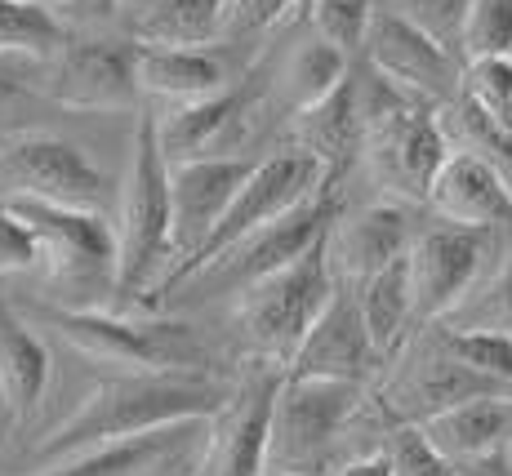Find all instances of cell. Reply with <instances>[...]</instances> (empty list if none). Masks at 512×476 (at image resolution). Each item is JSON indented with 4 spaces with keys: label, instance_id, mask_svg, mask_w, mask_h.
Listing matches in <instances>:
<instances>
[{
    "label": "cell",
    "instance_id": "cell-6",
    "mask_svg": "<svg viewBox=\"0 0 512 476\" xmlns=\"http://www.w3.org/2000/svg\"><path fill=\"white\" fill-rule=\"evenodd\" d=\"M366 405V383L281 374L268 432V472H321L334 441Z\"/></svg>",
    "mask_w": 512,
    "mask_h": 476
},
{
    "label": "cell",
    "instance_id": "cell-3",
    "mask_svg": "<svg viewBox=\"0 0 512 476\" xmlns=\"http://www.w3.org/2000/svg\"><path fill=\"white\" fill-rule=\"evenodd\" d=\"M174 263V201H170V156L156 134V116L139 112L130 138V165L121 178V210H116V285L112 299L139 303L161 285Z\"/></svg>",
    "mask_w": 512,
    "mask_h": 476
},
{
    "label": "cell",
    "instance_id": "cell-12",
    "mask_svg": "<svg viewBox=\"0 0 512 476\" xmlns=\"http://www.w3.org/2000/svg\"><path fill=\"white\" fill-rule=\"evenodd\" d=\"M490 236L495 232H486V227H459L446 223V218H441V227H428L423 236H415L410 281H415L419 321H446L464 307L481 267H486Z\"/></svg>",
    "mask_w": 512,
    "mask_h": 476
},
{
    "label": "cell",
    "instance_id": "cell-21",
    "mask_svg": "<svg viewBox=\"0 0 512 476\" xmlns=\"http://www.w3.org/2000/svg\"><path fill=\"white\" fill-rule=\"evenodd\" d=\"M428 205L437 218L459 227H486V232H499V227L512 223V187L508 178L495 170L490 161L472 152H450L446 165L432 178Z\"/></svg>",
    "mask_w": 512,
    "mask_h": 476
},
{
    "label": "cell",
    "instance_id": "cell-27",
    "mask_svg": "<svg viewBox=\"0 0 512 476\" xmlns=\"http://www.w3.org/2000/svg\"><path fill=\"white\" fill-rule=\"evenodd\" d=\"M236 18V0H147L134 36L152 45H214Z\"/></svg>",
    "mask_w": 512,
    "mask_h": 476
},
{
    "label": "cell",
    "instance_id": "cell-11",
    "mask_svg": "<svg viewBox=\"0 0 512 476\" xmlns=\"http://www.w3.org/2000/svg\"><path fill=\"white\" fill-rule=\"evenodd\" d=\"M0 187H5V196H36V201L103 210V196L112 183L67 138L14 130L5 134V147H0Z\"/></svg>",
    "mask_w": 512,
    "mask_h": 476
},
{
    "label": "cell",
    "instance_id": "cell-42",
    "mask_svg": "<svg viewBox=\"0 0 512 476\" xmlns=\"http://www.w3.org/2000/svg\"><path fill=\"white\" fill-rule=\"evenodd\" d=\"M459 476H512V450H504V454H490V459L459 463Z\"/></svg>",
    "mask_w": 512,
    "mask_h": 476
},
{
    "label": "cell",
    "instance_id": "cell-18",
    "mask_svg": "<svg viewBox=\"0 0 512 476\" xmlns=\"http://www.w3.org/2000/svg\"><path fill=\"white\" fill-rule=\"evenodd\" d=\"M281 365L263 361L250 383H241L232 405L214 419L210 441V476H263L268 472V432H272V405L281 388Z\"/></svg>",
    "mask_w": 512,
    "mask_h": 476
},
{
    "label": "cell",
    "instance_id": "cell-43",
    "mask_svg": "<svg viewBox=\"0 0 512 476\" xmlns=\"http://www.w3.org/2000/svg\"><path fill=\"white\" fill-rule=\"evenodd\" d=\"M81 14H90V18H107L116 9V0H72Z\"/></svg>",
    "mask_w": 512,
    "mask_h": 476
},
{
    "label": "cell",
    "instance_id": "cell-23",
    "mask_svg": "<svg viewBox=\"0 0 512 476\" xmlns=\"http://www.w3.org/2000/svg\"><path fill=\"white\" fill-rule=\"evenodd\" d=\"M419 428L455 463L504 454V450H512V392L472 396V401L455 405V410H441V414H432V419H423Z\"/></svg>",
    "mask_w": 512,
    "mask_h": 476
},
{
    "label": "cell",
    "instance_id": "cell-7",
    "mask_svg": "<svg viewBox=\"0 0 512 476\" xmlns=\"http://www.w3.org/2000/svg\"><path fill=\"white\" fill-rule=\"evenodd\" d=\"M334 290H339V276L330 267V236L317 241L290 267L250 285L241 294V325L250 330L263 361L285 370L294 361V352H299V343L308 339V330L317 325V316L334 299Z\"/></svg>",
    "mask_w": 512,
    "mask_h": 476
},
{
    "label": "cell",
    "instance_id": "cell-34",
    "mask_svg": "<svg viewBox=\"0 0 512 476\" xmlns=\"http://www.w3.org/2000/svg\"><path fill=\"white\" fill-rule=\"evenodd\" d=\"M464 94L490 116L512 125V54L468 58L464 63Z\"/></svg>",
    "mask_w": 512,
    "mask_h": 476
},
{
    "label": "cell",
    "instance_id": "cell-17",
    "mask_svg": "<svg viewBox=\"0 0 512 476\" xmlns=\"http://www.w3.org/2000/svg\"><path fill=\"white\" fill-rule=\"evenodd\" d=\"M250 170H254V161H245V156H196V161L170 165V201H174V263H170V272L183 267L205 245V236L219 227L223 210L232 205L236 187L245 183Z\"/></svg>",
    "mask_w": 512,
    "mask_h": 476
},
{
    "label": "cell",
    "instance_id": "cell-24",
    "mask_svg": "<svg viewBox=\"0 0 512 476\" xmlns=\"http://www.w3.org/2000/svg\"><path fill=\"white\" fill-rule=\"evenodd\" d=\"M134 63H139V85L152 98H170V103H187V98L219 94L232 85L228 58L214 54L210 45H134Z\"/></svg>",
    "mask_w": 512,
    "mask_h": 476
},
{
    "label": "cell",
    "instance_id": "cell-33",
    "mask_svg": "<svg viewBox=\"0 0 512 476\" xmlns=\"http://www.w3.org/2000/svg\"><path fill=\"white\" fill-rule=\"evenodd\" d=\"M490 54H512V0H472L459 58H490Z\"/></svg>",
    "mask_w": 512,
    "mask_h": 476
},
{
    "label": "cell",
    "instance_id": "cell-28",
    "mask_svg": "<svg viewBox=\"0 0 512 476\" xmlns=\"http://www.w3.org/2000/svg\"><path fill=\"white\" fill-rule=\"evenodd\" d=\"M441 125H446L450 147L490 161L512 187V125L508 121H499V116H490L486 107L472 103L468 94H459L455 103L441 107Z\"/></svg>",
    "mask_w": 512,
    "mask_h": 476
},
{
    "label": "cell",
    "instance_id": "cell-46",
    "mask_svg": "<svg viewBox=\"0 0 512 476\" xmlns=\"http://www.w3.org/2000/svg\"><path fill=\"white\" fill-rule=\"evenodd\" d=\"M45 5H49V0H45ZM67 5H72V0H67Z\"/></svg>",
    "mask_w": 512,
    "mask_h": 476
},
{
    "label": "cell",
    "instance_id": "cell-36",
    "mask_svg": "<svg viewBox=\"0 0 512 476\" xmlns=\"http://www.w3.org/2000/svg\"><path fill=\"white\" fill-rule=\"evenodd\" d=\"M383 5L397 9L401 18H410V23H415L419 32H428L437 45H446L459 54L472 0H383Z\"/></svg>",
    "mask_w": 512,
    "mask_h": 476
},
{
    "label": "cell",
    "instance_id": "cell-9",
    "mask_svg": "<svg viewBox=\"0 0 512 476\" xmlns=\"http://www.w3.org/2000/svg\"><path fill=\"white\" fill-rule=\"evenodd\" d=\"M27 81L63 112H130L143 94L134 45L107 36H67L54 54L27 58Z\"/></svg>",
    "mask_w": 512,
    "mask_h": 476
},
{
    "label": "cell",
    "instance_id": "cell-37",
    "mask_svg": "<svg viewBox=\"0 0 512 476\" xmlns=\"http://www.w3.org/2000/svg\"><path fill=\"white\" fill-rule=\"evenodd\" d=\"M459 330H472V325H481V330H508L512 334V254L504 259V267H499L495 276L486 281V290L477 294L468 307H459Z\"/></svg>",
    "mask_w": 512,
    "mask_h": 476
},
{
    "label": "cell",
    "instance_id": "cell-20",
    "mask_svg": "<svg viewBox=\"0 0 512 476\" xmlns=\"http://www.w3.org/2000/svg\"><path fill=\"white\" fill-rule=\"evenodd\" d=\"M415 236L410 214L397 201H374L361 210H343L330 227V267L343 285H361L388 263L406 259Z\"/></svg>",
    "mask_w": 512,
    "mask_h": 476
},
{
    "label": "cell",
    "instance_id": "cell-44",
    "mask_svg": "<svg viewBox=\"0 0 512 476\" xmlns=\"http://www.w3.org/2000/svg\"><path fill=\"white\" fill-rule=\"evenodd\" d=\"M263 476H317V472H263Z\"/></svg>",
    "mask_w": 512,
    "mask_h": 476
},
{
    "label": "cell",
    "instance_id": "cell-4",
    "mask_svg": "<svg viewBox=\"0 0 512 476\" xmlns=\"http://www.w3.org/2000/svg\"><path fill=\"white\" fill-rule=\"evenodd\" d=\"M18 312L49 330L54 339L76 347L98 365H121L130 374L152 370H183L210 374V352L196 343L192 325L183 321H130L121 312H98V307H58V303H18Z\"/></svg>",
    "mask_w": 512,
    "mask_h": 476
},
{
    "label": "cell",
    "instance_id": "cell-32",
    "mask_svg": "<svg viewBox=\"0 0 512 476\" xmlns=\"http://www.w3.org/2000/svg\"><path fill=\"white\" fill-rule=\"evenodd\" d=\"M441 343H446L459 361H468L472 370L490 374V379L512 388V334L508 330H481V325L459 330V325H450V330H441Z\"/></svg>",
    "mask_w": 512,
    "mask_h": 476
},
{
    "label": "cell",
    "instance_id": "cell-41",
    "mask_svg": "<svg viewBox=\"0 0 512 476\" xmlns=\"http://www.w3.org/2000/svg\"><path fill=\"white\" fill-rule=\"evenodd\" d=\"M330 476H397V468H392V454H388V445H383V450H374V454L339 463Z\"/></svg>",
    "mask_w": 512,
    "mask_h": 476
},
{
    "label": "cell",
    "instance_id": "cell-10",
    "mask_svg": "<svg viewBox=\"0 0 512 476\" xmlns=\"http://www.w3.org/2000/svg\"><path fill=\"white\" fill-rule=\"evenodd\" d=\"M9 210L23 218V227L41 245V263L58 281L94 285L103 281L107 290L116 285V223H107L103 210L85 205H58L36 201V196H5Z\"/></svg>",
    "mask_w": 512,
    "mask_h": 476
},
{
    "label": "cell",
    "instance_id": "cell-16",
    "mask_svg": "<svg viewBox=\"0 0 512 476\" xmlns=\"http://www.w3.org/2000/svg\"><path fill=\"white\" fill-rule=\"evenodd\" d=\"M383 356L374 347L366 316H361V299L352 285L339 281L334 299L326 303V312L317 316V325L308 330V339L299 343L294 361L285 365L290 374H312V379H348V383H366L383 370Z\"/></svg>",
    "mask_w": 512,
    "mask_h": 476
},
{
    "label": "cell",
    "instance_id": "cell-29",
    "mask_svg": "<svg viewBox=\"0 0 512 476\" xmlns=\"http://www.w3.org/2000/svg\"><path fill=\"white\" fill-rule=\"evenodd\" d=\"M352 67H357V58H348L339 45L321 41V36L312 32V41L294 45L290 63H285V94H290V107L299 112V107L321 103L330 89H339V81Z\"/></svg>",
    "mask_w": 512,
    "mask_h": 476
},
{
    "label": "cell",
    "instance_id": "cell-13",
    "mask_svg": "<svg viewBox=\"0 0 512 476\" xmlns=\"http://www.w3.org/2000/svg\"><path fill=\"white\" fill-rule=\"evenodd\" d=\"M366 63L374 72H383L388 81L415 89V94L432 98L437 107L455 103L464 94V58L455 49L437 45L428 32H419L410 18H401L397 9H374L370 41H366Z\"/></svg>",
    "mask_w": 512,
    "mask_h": 476
},
{
    "label": "cell",
    "instance_id": "cell-15",
    "mask_svg": "<svg viewBox=\"0 0 512 476\" xmlns=\"http://www.w3.org/2000/svg\"><path fill=\"white\" fill-rule=\"evenodd\" d=\"M490 392H512L508 383L490 379V374L472 370L468 361H459L441 334L428 347H419L397 374H392L388 392H383V410L392 423H423L441 410L472 401V396H490Z\"/></svg>",
    "mask_w": 512,
    "mask_h": 476
},
{
    "label": "cell",
    "instance_id": "cell-22",
    "mask_svg": "<svg viewBox=\"0 0 512 476\" xmlns=\"http://www.w3.org/2000/svg\"><path fill=\"white\" fill-rule=\"evenodd\" d=\"M361 63V58H357ZM294 147L312 152L326 165L330 187H339V178L348 174V165L361 156V81L357 67L339 81V89H330L321 103L299 107L294 112Z\"/></svg>",
    "mask_w": 512,
    "mask_h": 476
},
{
    "label": "cell",
    "instance_id": "cell-40",
    "mask_svg": "<svg viewBox=\"0 0 512 476\" xmlns=\"http://www.w3.org/2000/svg\"><path fill=\"white\" fill-rule=\"evenodd\" d=\"M299 5H312V0H236L232 27H241V32H263V27L285 23Z\"/></svg>",
    "mask_w": 512,
    "mask_h": 476
},
{
    "label": "cell",
    "instance_id": "cell-2",
    "mask_svg": "<svg viewBox=\"0 0 512 476\" xmlns=\"http://www.w3.org/2000/svg\"><path fill=\"white\" fill-rule=\"evenodd\" d=\"M361 156L379 187L397 192L401 201L428 205L432 178L455 152L441 125V107L415 89L388 81L361 58Z\"/></svg>",
    "mask_w": 512,
    "mask_h": 476
},
{
    "label": "cell",
    "instance_id": "cell-45",
    "mask_svg": "<svg viewBox=\"0 0 512 476\" xmlns=\"http://www.w3.org/2000/svg\"><path fill=\"white\" fill-rule=\"evenodd\" d=\"M0 147H5V134H0Z\"/></svg>",
    "mask_w": 512,
    "mask_h": 476
},
{
    "label": "cell",
    "instance_id": "cell-38",
    "mask_svg": "<svg viewBox=\"0 0 512 476\" xmlns=\"http://www.w3.org/2000/svg\"><path fill=\"white\" fill-rule=\"evenodd\" d=\"M41 263V245L23 227V218L9 210V201L0 196V276L9 272H32Z\"/></svg>",
    "mask_w": 512,
    "mask_h": 476
},
{
    "label": "cell",
    "instance_id": "cell-30",
    "mask_svg": "<svg viewBox=\"0 0 512 476\" xmlns=\"http://www.w3.org/2000/svg\"><path fill=\"white\" fill-rule=\"evenodd\" d=\"M67 41V27L45 0H0V58H45Z\"/></svg>",
    "mask_w": 512,
    "mask_h": 476
},
{
    "label": "cell",
    "instance_id": "cell-5",
    "mask_svg": "<svg viewBox=\"0 0 512 476\" xmlns=\"http://www.w3.org/2000/svg\"><path fill=\"white\" fill-rule=\"evenodd\" d=\"M321 187H330L326 165H321L312 152H303V147H285V152H277V156H263V161H254V170L245 174L241 187H236L232 205L223 210L219 227L205 236V245L192 254V259H187L183 267H174V272L165 276L161 285H156L152 299H147V312H161L165 299H174V294H179L205 263H214L223 250H232L241 236L259 232L263 223L281 218L285 210H294L299 201L317 196Z\"/></svg>",
    "mask_w": 512,
    "mask_h": 476
},
{
    "label": "cell",
    "instance_id": "cell-1",
    "mask_svg": "<svg viewBox=\"0 0 512 476\" xmlns=\"http://www.w3.org/2000/svg\"><path fill=\"white\" fill-rule=\"evenodd\" d=\"M241 383L219 374H183V370H152V374H121V379L98 383L76 401L67 419H58L41 441L27 450L32 468H49L72 454H85L94 445L139 436L152 428H170L187 419H219L232 405Z\"/></svg>",
    "mask_w": 512,
    "mask_h": 476
},
{
    "label": "cell",
    "instance_id": "cell-19",
    "mask_svg": "<svg viewBox=\"0 0 512 476\" xmlns=\"http://www.w3.org/2000/svg\"><path fill=\"white\" fill-rule=\"evenodd\" d=\"M254 94H259V85H254V76H245L241 85L187 98V103H174L165 116H156V134H161L170 165L196 161V156H232L228 147L236 143V125L250 116Z\"/></svg>",
    "mask_w": 512,
    "mask_h": 476
},
{
    "label": "cell",
    "instance_id": "cell-8",
    "mask_svg": "<svg viewBox=\"0 0 512 476\" xmlns=\"http://www.w3.org/2000/svg\"><path fill=\"white\" fill-rule=\"evenodd\" d=\"M339 214H343L339 187H321L317 196H308V201H299L281 218L263 223L259 232L241 236L232 250H223L214 263H205L201 272L183 285V290L196 294V299H214V294H245L250 285H259L263 276L281 272V267H290L294 259H303L317 241H326Z\"/></svg>",
    "mask_w": 512,
    "mask_h": 476
},
{
    "label": "cell",
    "instance_id": "cell-25",
    "mask_svg": "<svg viewBox=\"0 0 512 476\" xmlns=\"http://www.w3.org/2000/svg\"><path fill=\"white\" fill-rule=\"evenodd\" d=\"M49 388V347L18 303L0 299V401L18 423L45 401Z\"/></svg>",
    "mask_w": 512,
    "mask_h": 476
},
{
    "label": "cell",
    "instance_id": "cell-39",
    "mask_svg": "<svg viewBox=\"0 0 512 476\" xmlns=\"http://www.w3.org/2000/svg\"><path fill=\"white\" fill-rule=\"evenodd\" d=\"M14 63L18 58H0V134H14L9 125H14L27 107L45 103V98L32 89V81H27V72H18Z\"/></svg>",
    "mask_w": 512,
    "mask_h": 476
},
{
    "label": "cell",
    "instance_id": "cell-26",
    "mask_svg": "<svg viewBox=\"0 0 512 476\" xmlns=\"http://www.w3.org/2000/svg\"><path fill=\"white\" fill-rule=\"evenodd\" d=\"M361 299V316H366V330L374 347H379L383 361H392V356L406 347V334L410 325L419 321L415 316V281H410V254L397 263H388L383 272H374L370 281L352 285Z\"/></svg>",
    "mask_w": 512,
    "mask_h": 476
},
{
    "label": "cell",
    "instance_id": "cell-31",
    "mask_svg": "<svg viewBox=\"0 0 512 476\" xmlns=\"http://www.w3.org/2000/svg\"><path fill=\"white\" fill-rule=\"evenodd\" d=\"M312 32L321 41L339 45L348 58L366 54L370 41V23H374V0H312Z\"/></svg>",
    "mask_w": 512,
    "mask_h": 476
},
{
    "label": "cell",
    "instance_id": "cell-35",
    "mask_svg": "<svg viewBox=\"0 0 512 476\" xmlns=\"http://www.w3.org/2000/svg\"><path fill=\"white\" fill-rule=\"evenodd\" d=\"M388 454H392L397 476H459V463L446 459V454L423 436L419 423H392Z\"/></svg>",
    "mask_w": 512,
    "mask_h": 476
},
{
    "label": "cell",
    "instance_id": "cell-14",
    "mask_svg": "<svg viewBox=\"0 0 512 476\" xmlns=\"http://www.w3.org/2000/svg\"><path fill=\"white\" fill-rule=\"evenodd\" d=\"M214 441V419H187L170 428H152L139 436L94 445L85 454H72L49 468H32L23 476H161L170 468H192L201 450Z\"/></svg>",
    "mask_w": 512,
    "mask_h": 476
}]
</instances>
